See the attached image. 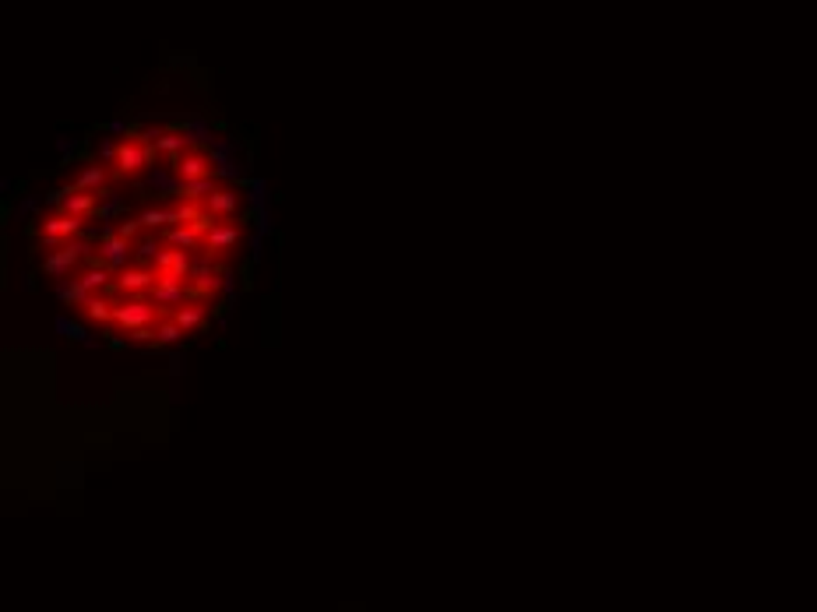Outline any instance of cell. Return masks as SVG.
Instances as JSON below:
<instances>
[{
  "label": "cell",
  "instance_id": "6da1fadb",
  "mask_svg": "<svg viewBox=\"0 0 817 612\" xmlns=\"http://www.w3.org/2000/svg\"><path fill=\"white\" fill-rule=\"evenodd\" d=\"M106 159H110V166H113V180H138V176H145V173L155 166L159 148H155L152 141H145L141 134H131V138L110 145V148H106Z\"/></svg>",
  "mask_w": 817,
  "mask_h": 612
},
{
  "label": "cell",
  "instance_id": "7a4b0ae2",
  "mask_svg": "<svg viewBox=\"0 0 817 612\" xmlns=\"http://www.w3.org/2000/svg\"><path fill=\"white\" fill-rule=\"evenodd\" d=\"M159 321H162V310L148 295H117L113 299V328H120V331L152 328Z\"/></svg>",
  "mask_w": 817,
  "mask_h": 612
},
{
  "label": "cell",
  "instance_id": "3957f363",
  "mask_svg": "<svg viewBox=\"0 0 817 612\" xmlns=\"http://www.w3.org/2000/svg\"><path fill=\"white\" fill-rule=\"evenodd\" d=\"M222 278H226V264L218 257H211V253H201L194 260V271H190L187 285H190L194 299H211L222 288Z\"/></svg>",
  "mask_w": 817,
  "mask_h": 612
},
{
  "label": "cell",
  "instance_id": "277c9868",
  "mask_svg": "<svg viewBox=\"0 0 817 612\" xmlns=\"http://www.w3.org/2000/svg\"><path fill=\"white\" fill-rule=\"evenodd\" d=\"M169 173L176 176V183H194V180L215 176V166H211V155L204 148H187L180 159L169 162Z\"/></svg>",
  "mask_w": 817,
  "mask_h": 612
},
{
  "label": "cell",
  "instance_id": "5b68a950",
  "mask_svg": "<svg viewBox=\"0 0 817 612\" xmlns=\"http://www.w3.org/2000/svg\"><path fill=\"white\" fill-rule=\"evenodd\" d=\"M159 281V271L148 264H127L124 271H117L113 281V295H148Z\"/></svg>",
  "mask_w": 817,
  "mask_h": 612
},
{
  "label": "cell",
  "instance_id": "8992f818",
  "mask_svg": "<svg viewBox=\"0 0 817 612\" xmlns=\"http://www.w3.org/2000/svg\"><path fill=\"white\" fill-rule=\"evenodd\" d=\"M148 299L159 306V310H162V317H173L176 310H180V306L183 302H190L194 299V292H190V285L187 281H155V288L148 292Z\"/></svg>",
  "mask_w": 817,
  "mask_h": 612
},
{
  "label": "cell",
  "instance_id": "52a82bcc",
  "mask_svg": "<svg viewBox=\"0 0 817 612\" xmlns=\"http://www.w3.org/2000/svg\"><path fill=\"white\" fill-rule=\"evenodd\" d=\"M85 257H89V243L78 236V239H67L60 250H53V253L46 257L43 271H46V274H53V278H64V274H67L71 267H78Z\"/></svg>",
  "mask_w": 817,
  "mask_h": 612
},
{
  "label": "cell",
  "instance_id": "ba28073f",
  "mask_svg": "<svg viewBox=\"0 0 817 612\" xmlns=\"http://www.w3.org/2000/svg\"><path fill=\"white\" fill-rule=\"evenodd\" d=\"M85 222L81 215H71V211H53V215H43L39 225L32 232H43V236H57V239H78L85 232Z\"/></svg>",
  "mask_w": 817,
  "mask_h": 612
},
{
  "label": "cell",
  "instance_id": "9c48e42d",
  "mask_svg": "<svg viewBox=\"0 0 817 612\" xmlns=\"http://www.w3.org/2000/svg\"><path fill=\"white\" fill-rule=\"evenodd\" d=\"M240 246H243V229L233 225V222H218V225H211L204 232V246L201 250L211 253V257H226V253H233Z\"/></svg>",
  "mask_w": 817,
  "mask_h": 612
},
{
  "label": "cell",
  "instance_id": "30bf717a",
  "mask_svg": "<svg viewBox=\"0 0 817 612\" xmlns=\"http://www.w3.org/2000/svg\"><path fill=\"white\" fill-rule=\"evenodd\" d=\"M155 271L162 281H187L190 271H194V257L187 250H176V246H166L159 257H155Z\"/></svg>",
  "mask_w": 817,
  "mask_h": 612
},
{
  "label": "cell",
  "instance_id": "8fae6325",
  "mask_svg": "<svg viewBox=\"0 0 817 612\" xmlns=\"http://www.w3.org/2000/svg\"><path fill=\"white\" fill-rule=\"evenodd\" d=\"M201 208H204V215H208V218H215V222H229V218L236 215V208H240V194H236L233 187H215V190L201 201Z\"/></svg>",
  "mask_w": 817,
  "mask_h": 612
},
{
  "label": "cell",
  "instance_id": "7c38bea8",
  "mask_svg": "<svg viewBox=\"0 0 817 612\" xmlns=\"http://www.w3.org/2000/svg\"><path fill=\"white\" fill-rule=\"evenodd\" d=\"M99 197L103 194H81V190H57L50 201L60 204V211H71V215H81V218H92L99 211Z\"/></svg>",
  "mask_w": 817,
  "mask_h": 612
},
{
  "label": "cell",
  "instance_id": "4fadbf2b",
  "mask_svg": "<svg viewBox=\"0 0 817 612\" xmlns=\"http://www.w3.org/2000/svg\"><path fill=\"white\" fill-rule=\"evenodd\" d=\"M131 243L124 239V236H117V232H106L103 239H99V260L106 264V267H113V271H124L127 264H131Z\"/></svg>",
  "mask_w": 817,
  "mask_h": 612
},
{
  "label": "cell",
  "instance_id": "5bb4252c",
  "mask_svg": "<svg viewBox=\"0 0 817 612\" xmlns=\"http://www.w3.org/2000/svg\"><path fill=\"white\" fill-rule=\"evenodd\" d=\"M110 180H113V169L92 162V166H85V169L78 173V180L71 183V190H81V194H106Z\"/></svg>",
  "mask_w": 817,
  "mask_h": 612
},
{
  "label": "cell",
  "instance_id": "9a60e30c",
  "mask_svg": "<svg viewBox=\"0 0 817 612\" xmlns=\"http://www.w3.org/2000/svg\"><path fill=\"white\" fill-rule=\"evenodd\" d=\"M78 281H81L92 295H99V292H113L117 271H113V267H106L103 260H89V267L78 274Z\"/></svg>",
  "mask_w": 817,
  "mask_h": 612
},
{
  "label": "cell",
  "instance_id": "2e32d148",
  "mask_svg": "<svg viewBox=\"0 0 817 612\" xmlns=\"http://www.w3.org/2000/svg\"><path fill=\"white\" fill-rule=\"evenodd\" d=\"M162 239H166V246H176V250H187V253L204 246V232L197 225H169L162 232Z\"/></svg>",
  "mask_w": 817,
  "mask_h": 612
},
{
  "label": "cell",
  "instance_id": "e0dca14e",
  "mask_svg": "<svg viewBox=\"0 0 817 612\" xmlns=\"http://www.w3.org/2000/svg\"><path fill=\"white\" fill-rule=\"evenodd\" d=\"M155 148H159V155H166L173 162V159H180L190 148V138L183 131H159L155 134Z\"/></svg>",
  "mask_w": 817,
  "mask_h": 612
},
{
  "label": "cell",
  "instance_id": "ac0fdd59",
  "mask_svg": "<svg viewBox=\"0 0 817 612\" xmlns=\"http://www.w3.org/2000/svg\"><path fill=\"white\" fill-rule=\"evenodd\" d=\"M204 314H208V306H204V299H190V302H183L180 310L173 314V321L190 335V331H197L201 324H204Z\"/></svg>",
  "mask_w": 817,
  "mask_h": 612
},
{
  "label": "cell",
  "instance_id": "d6986e66",
  "mask_svg": "<svg viewBox=\"0 0 817 612\" xmlns=\"http://www.w3.org/2000/svg\"><path fill=\"white\" fill-rule=\"evenodd\" d=\"M85 317L89 321H96V324H113V299L106 295V292H99V295H92L85 306Z\"/></svg>",
  "mask_w": 817,
  "mask_h": 612
},
{
  "label": "cell",
  "instance_id": "ffe728a7",
  "mask_svg": "<svg viewBox=\"0 0 817 612\" xmlns=\"http://www.w3.org/2000/svg\"><path fill=\"white\" fill-rule=\"evenodd\" d=\"M138 222H141L145 229H169V225H176V208H166V204L148 208V211L138 215Z\"/></svg>",
  "mask_w": 817,
  "mask_h": 612
},
{
  "label": "cell",
  "instance_id": "44dd1931",
  "mask_svg": "<svg viewBox=\"0 0 817 612\" xmlns=\"http://www.w3.org/2000/svg\"><path fill=\"white\" fill-rule=\"evenodd\" d=\"M215 187H218V183H215V176H208V180H194V183H180V187H176V197H180V201H197V204H201V201H204Z\"/></svg>",
  "mask_w": 817,
  "mask_h": 612
},
{
  "label": "cell",
  "instance_id": "7402d4cb",
  "mask_svg": "<svg viewBox=\"0 0 817 612\" xmlns=\"http://www.w3.org/2000/svg\"><path fill=\"white\" fill-rule=\"evenodd\" d=\"M187 331L173 321V317H162L159 324H155V345H173V342H180Z\"/></svg>",
  "mask_w": 817,
  "mask_h": 612
},
{
  "label": "cell",
  "instance_id": "603a6c76",
  "mask_svg": "<svg viewBox=\"0 0 817 612\" xmlns=\"http://www.w3.org/2000/svg\"><path fill=\"white\" fill-rule=\"evenodd\" d=\"M57 292H60V299H64V302H71V306H85V302L92 299V292H89L78 278H74V281H64Z\"/></svg>",
  "mask_w": 817,
  "mask_h": 612
},
{
  "label": "cell",
  "instance_id": "cb8c5ba5",
  "mask_svg": "<svg viewBox=\"0 0 817 612\" xmlns=\"http://www.w3.org/2000/svg\"><path fill=\"white\" fill-rule=\"evenodd\" d=\"M162 250H166V239H155V236H148V239H141V243L134 246V253H138L141 260H155Z\"/></svg>",
  "mask_w": 817,
  "mask_h": 612
},
{
  "label": "cell",
  "instance_id": "d4e9b609",
  "mask_svg": "<svg viewBox=\"0 0 817 612\" xmlns=\"http://www.w3.org/2000/svg\"><path fill=\"white\" fill-rule=\"evenodd\" d=\"M141 229H145V225H141V222H138V218H134V222H124V225H120V229H117V236H124V239H127V243H134V236H138V232H141Z\"/></svg>",
  "mask_w": 817,
  "mask_h": 612
},
{
  "label": "cell",
  "instance_id": "484cf974",
  "mask_svg": "<svg viewBox=\"0 0 817 612\" xmlns=\"http://www.w3.org/2000/svg\"><path fill=\"white\" fill-rule=\"evenodd\" d=\"M131 342H155V324L152 328H138V331H127Z\"/></svg>",
  "mask_w": 817,
  "mask_h": 612
}]
</instances>
